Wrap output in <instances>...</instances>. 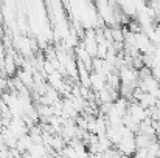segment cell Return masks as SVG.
<instances>
[{
	"label": "cell",
	"mask_w": 160,
	"mask_h": 158,
	"mask_svg": "<svg viewBox=\"0 0 160 158\" xmlns=\"http://www.w3.org/2000/svg\"><path fill=\"white\" fill-rule=\"evenodd\" d=\"M118 78H120V84H123V85H129V87H134V89L138 87V71L132 67L120 68Z\"/></svg>",
	"instance_id": "cell-1"
},
{
	"label": "cell",
	"mask_w": 160,
	"mask_h": 158,
	"mask_svg": "<svg viewBox=\"0 0 160 158\" xmlns=\"http://www.w3.org/2000/svg\"><path fill=\"white\" fill-rule=\"evenodd\" d=\"M128 115L132 119H135L137 122H142V121H145L148 118L146 108H143L142 105L138 103H135V101H129V104H128Z\"/></svg>",
	"instance_id": "cell-2"
},
{
	"label": "cell",
	"mask_w": 160,
	"mask_h": 158,
	"mask_svg": "<svg viewBox=\"0 0 160 158\" xmlns=\"http://www.w3.org/2000/svg\"><path fill=\"white\" fill-rule=\"evenodd\" d=\"M106 85V78L103 74H98V73H93L90 71V90L93 93L100 92L103 87Z\"/></svg>",
	"instance_id": "cell-3"
},
{
	"label": "cell",
	"mask_w": 160,
	"mask_h": 158,
	"mask_svg": "<svg viewBox=\"0 0 160 158\" xmlns=\"http://www.w3.org/2000/svg\"><path fill=\"white\" fill-rule=\"evenodd\" d=\"M135 103H138L143 108L148 110V108H151V107H156L157 99H156V96H152V95H149V93H142V96H140Z\"/></svg>",
	"instance_id": "cell-4"
},
{
	"label": "cell",
	"mask_w": 160,
	"mask_h": 158,
	"mask_svg": "<svg viewBox=\"0 0 160 158\" xmlns=\"http://www.w3.org/2000/svg\"><path fill=\"white\" fill-rule=\"evenodd\" d=\"M156 138L152 136H146V135H142V133H135V146L137 149H146Z\"/></svg>",
	"instance_id": "cell-5"
},
{
	"label": "cell",
	"mask_w": 160,
	"mask_h": 158,
	"mask_svg": "<svg viewBox=\"0 0 160 158\" xmlns=\"http://www.w3.org/2000/svg\"><path fill=\"white\" fill-rule=\"evenodd\" d=\"M110 34H112V42H113V44H123V41H124V34H123V28H121V25L110 26Z\"/></svg>",
	"instance_id": "cell-6"
},
{
	"label": "cell",
	"mask_w": 160,
	"mask_h": 158,
	"mask_svg": "<svg viewBox=\"0 0 160 158\" xmlns=\"http://www.w3.org/2000/svg\"><path fill=\"white\" fill-rule=\"evenodd\" d=\"M98 149H100V152L101 154H104L106 151H109V149H112L113 146H112V143H110V140L107 138L106 135L104 136H98Z\"/></svg>",
	"instance_id": "cell-7"
},
{
	"label": "cell",
	"mask_w": 160,
	"mask_h": 158,
	"mask_svg": "<svg viewBox=\"0 0 160 158\" xmlns=\"http://www.w3.org/2000/svg\"><path fill=\"white\" fill-rule=\"evenodd\" d=\"M90 158H104V154H101V152H97V154H92V155H89Z\"/></svg>",
	"instance_id": "cell-8"
},
{
	"label": "cell",
	"mask_w": 160,
	"mask_h": 158,
	"mask_svg": "<svg viewBox=\"0 0 160 158\" xmlns=\"http://www.w3.org/2000/svg\"><path fill=\"white\" fill-rule=\"evenodd\" d=\"M131 158H132V157H131Z\"/></svg>",
	"instance_id": "cell-9"
}]
</instances>
